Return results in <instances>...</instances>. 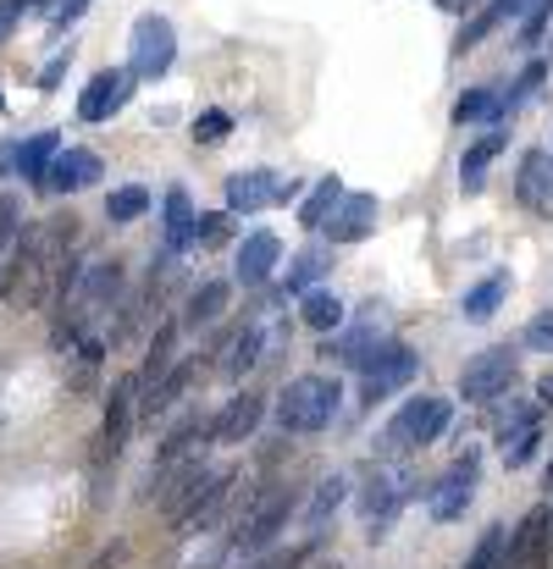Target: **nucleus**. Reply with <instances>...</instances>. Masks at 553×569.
<instances>
[{"label":"nucleus","mask_w":553,"mask_h":569,"mask_svg":"<svg viewBox=\"0 0 553 569\" xmlns=\"http://www.w3.org/2000/svg\"><path fill=\"white\" fill-rule=\"evenodd\" d=\"M338 403H344V392H338L333 377H299V381H288L283 398H277V426L294 431V437L327 431L333 415H338Z\"/></svg>","instance_id":"f257e3e1"},{"label":"nucleus","mask_w":553,"mask_h":569,"mask_svg":"<svg viewBox=\"0 0 553 569\" xmlns=\"http://www.w3.org/2000/svg\"><path fill=\"white\" fill-rule=\"evenodd\" d=\"M448 415H454V403L448 398H437V392H421V398H409L393 420H387V431H382V453H409V448H432L443 431H448Z\"/></svg>","instance_id":"f03ea898"},{"label":"nucleus","mask_w":553,"mask_h":569,"mask_svg":"<svg viewBox=\"0 0 553 569\" xmlns=\"http://www.w3.org/2000/svg\"><path fill=\"white\" fill-rule=\"evenodd\" d=\"M172 61H178V28L161 11H145L134 22V39H128V72L145 78V83H156V78L172 72Z\"/></svg>","instance_id":"7ed1b4c3"},{"label":"nucleus","mask_w":553,"mask_h":569,"mask_svg":"<svg viewBox=\"0 0 553 569\" xmlns=\"http://www.w3.org/2000/svg\"><path fill=\"white\" fill-rule=\"evenodd\" d=\"M355 371H361V398H366V403H382L387 392H398L404 381L421 371V360H415L409 343H376Z\"/></svg>","instance_id":"20e7f679"},{"label":"nucleus","mask_w":553,"mask_h":569,"mask_svg":"<svg viewBox=\"0 0 553 569\" xmlns=\"http://www.w3.org/2000/svg\"><path fill=\"white\" fill-rule=\"evenodd\" d=\"M521 377V360H515V349H487V355H476L465 371H460V398L465 403H493V398H504L510 387Z\"/></svg>","instance_id":"39448f33"},{"label":"nucleus","mask_w":553,"mask_h":569,"mask_svg":"<svg viewBox=\"0 0 553 569\" xmlns=\"http://www.w3.org/2000/svg\"><path fill=\"white\" fill-rule=\"evenodd\" d=\"M288 515H294V498H288L283 487L266 492V498L238 520V542H233V548H238V553H266V548L277 542V531L288 526Z\"/></svg>","instance_id":"423d86ee"},{"label":"nucleus","mask_w":553,"mask_h":569,"mask_svg":"<svg viewBox=\"0 0 553 569\" xmlns=\"http://www.w3.org/2000/svg\"><path fill=\"white\" fill-rule=\"evenodd\" d=\"M476 476H482V459H476V453L454 459V465L437 476V487H432V503H426L437 526H448V520H460V515H465V503H471V492H476Z\"/></svg>","instance_id":"0eeeda50"},{"label":"nucleus","mask_w":553,"mask_h":569,"mask_svg":"<svg viewBox=\"0 0 553 569\" xmlns=\"http://www.w3.org/2000/svg\"><path fill=\"white\" fill-rule=\"evenodd\" d=\"M128 94H134V72L106 67V72H95V78L83 83V94H78V117H83V122H106V117H117V111L128 106Z\"/></svg>","instance_id":"6e6552de"},{"label":"nucleus","mask_w":553,"mask_h":569,"mask_svg":"<svg viewBox=\"0 0 553 569\" xmlns=\"http://www.w3.org/2000/svg\"><path fill=\"white\" fill-rule=\"evenodd\" d=\"M139 392H145V381H139V377H122L117 387H111V398H106V431H100V448H106L111 459L122 453V442H128V431H134Z\"/></svg>","instance_id":"1a4fd4ad"},{"label":"nucleus","mask_w":553,"mask_h":569,"mask_svg":"<svg viewBox=\"0 0 553 569\" xmlns=\"http://www.w3.org/2000/svg\"><path fill=\"white\" fill-rule=\"evenodd\" d=\"M409 492H415V481H404V476H393V470H376V476L366 481V498H361L371 531H387V526H393V515L409 503Z\"/></svg>","instance_id":"9d476101"},{"label":"nucleus","mask_w":553,"mask_h":569,"mask_svg":"<svg viewBox=\"0 0 553 569\" xmlns=\"http://www.w3.org/2000/svg\"><path fill=\"white\" fill-rule=\"evenodd\" d=\"M376 216H382L376 193H344L338 210L327 216V238H333V249H338V243H361V238H371Z\"/></svg>","instance_id":"9b49d317"},{"label":"nucleus","mask_w":553,"mask_h":569,"mask_svg":"<svg viewBox=\"0 0 553 569\" xmlns=\"http://www.w3.org/2000/svg\"><path fill=\"white\" fill-rule=\"evenodd\" d=\"M100 183V156L89 150H56L50 172H45V189L50 193H83Z\"/></svg>","instance_id":"f8f14e48"},{"label":"nucleus","mask_w":553,"mask_h":569,"mask_svg":"<svg viewBox=\"0 0 553 569\" xmlns=\"http://www.w3.org/2000/svg\"><path fill=\"white\" fill-rule=\"evenodd\" d=\"M515 199L537 216H553V156L549 150H532L521 161V178H515Z\"/></svg>","instance_id":"ddd939ff"},{"label":"nucleus","mask_w":553,"mask_h":569,"mask_svg":"<svg viewBox=\"0 0 553 569\" xmlns=\"http://www.w3.org/2000/svg\"><path fill=\"white\" fill-rule=\"evenodd\" d=\"M277 260H283V238H277V232H249V238L238 243V282H244V288H260V282L277 271Z\"/></svg>","instance_id":"4468645a"},{"label":"nucleus","mask_w":553,"mask_h":569,"mask_svg":"<svg viewBox=\"0 0 553 569\" xmlns=\"http://www.w3.org/2000/svg\"><path fill=\"white\" fill-rule=\"evenodd\" d=\"M260 420H266V398H260V392H238V398L210 420V437H216V442H244V437H255Z\"/></svg>","instance_id":"2eb2a0df"},{"label":"nucleus","mask_w":553,"mask_h":569,"mask_svg":"<svg viewBox=\"0 0 553 569\" xmlns=\"http://www.w3.org/2000/svg\"><path fill=\"white\" fill-rule=\"evenodd\" d=\"M549 526H553L549 503H543V509H532V515L521 520V531H510V548H504V569L537 565V559H543V542H549Z\"/></svg>","instance_id":"dca6fc26"},{"label":"nucleus","mask_w":553,"mask_h":569,"mask_svg":"<svg viewBox=\"0 0 553 569\" xmlns=\"http://www.w3.org/2000/svg\"><path fill=\"white\" fill-rule=\"evenodd\" d=\"M205 487H210V476H205V465H199V459H184V465H178V470H172V476L161 481V509L184 520L188 509L199 503V492H205Z\"/></svg>","instance_id":"f3484780"},{"label":"nucleus","mask_w":553,"mask_h":569,"mask_svg":"<svg viewBox=\"0 0 553 569\" xmlns=\"http://www.w3.org/2000/svg\"><path fill=\"white\" fill-rule=\"evenodd\" d=\"M277 189H283V178L277 172H233L227 178V210H266V204H277Z\"/></svg>","instance_id":"a211bd4d"},{"label":"nucleus","mask_w":553,"mask_h":569,"mask_svg":"<svg viewBox=\"0 0 553 569\" xmlns=\"http://www.w3.org/2000/svg\"><path fill=\"white\" fill-rule=\"evenodd\" d=\"M504 156V133L493 128V133H482L471 150H465V161H460V189L465 193H482L487 189V167Z\"/></svg>","instance_id":"6ab92c4d"},{"label":"nucleus","mask_w":553,"mask_h":569,"mask_svg":"<svg viewBox=\"0 0 553 569\" xmlns=\"http://www.w3.org/2000/svg\"><path fill=\"white\" fill-rule=\"evenodd\" d=\"M327 271H333V249H327V243H310V249H299V254L288 260V277H283V288L305 299V293H310V288H316Z\"/></svg>","instance_id":"aec40b11"},{"label":"nucleus","mask_w":553,"mask_h":569,"mask_svg":"<svg viewBox=\"0 0 553 569\" xmlns=\"http://www.w3.org/2000/svg\"><path fill=\"white\" fill-rule=\"evenodd\" d=\"M233 487H238V476L233 470H221V476H210V487L199 492V503L184 515V531L194 537V531H205V526H216V515L227 509V498H233Z\"/></svg>","instance_id":"412c9836"},{"label":"nucleus","mask_w":553,"mask_h":569,"mask_svg":"<svg viewBox=\"0 0 553 569\" xmlns=\"http://www.w3.org/2000/svg\"><path fill=\"white\" fill-rule=\"evenodd\" d=\"M227 305H233V282H199V288L188 293L184 321L188 327H210L216 316H227Z\"/></svg>","instance_id":"4be33fe9"},{"label":"nucleus","mask_w":553,"mask_h":569,"mask_svg":"<svg viewBox=\"0 0 553 569\" xmlns=\"http://www.w3.org/2000/svg\"><path fill=\"white\" fill-rule=\"evenodd\" d=\"M56 150H61V133H33V139H22V150H17V172H22L28 183L45 189V172H50Z\"/></svg>","instance_id":"5701e85b"},{"label":"nucleus","mask_w":553,"mask_h":569,"mask_svg":"<svg viewBox=\"0 0 553 569\" xmlns=\"http://www.w3.org/2000/svg\"><path fill=\"white\" fill-rule=\"evenodd\" d=\"M188 381H194V366H172L167 377L156 381V387H145V403H139V415L145 420H156V415H167L178 398L188 392Z\"/></svg>","instance_id":"b1692460"},{"label":"nucleus","mask_w":553,"mask_h":569,"mask_svg":"<svg viewBox=\"0 0 553 569\" xmlns=\"http://www.w3.org/2000/svg\"><path fill=\"white\" fill-rule=\"evenodd\" d=\"M510 299V271H493L487 282H476L471 293H465V321H487V316H498V305Z\"/></svg>","instance_id":"393cba45"},{"label":"nucleus","mask_w":553,"mask_h":569,"mask_svg":"<svg viewBox=\"0 0 553 569\" xmlns=\"http://www.w3.org/2000/svg\"><path fill=\"white\" fill-rule=\"evenodd\" d=\"M161 216H167V249H188L194 243V204H188L184 189H167V199H161Z\"/></svg>","instance_id":"a878e982"},{"label":"nucleus","mask_w":553,"mask_h":569,"mask_svg":"<svg viewBox=\"0 0 553 569\" xmlns=\"http://www.w3.org/2000/svg\"><path fill=\"white\" fill-rule=\"evenodd\" d=\"M299 316H305L310 332H338V327H344V305H338V293H327V288H310V293L299 299Z\"/></svg>","instance_id":"bb28decb"},{"label":"nucleus","mask_w":553,"mask_h":569,"mask_svg":"<svg viewBox=\"0 0 553 569\" xmlns=\"http://www.w3.org/2000/svg\"><path fill=\"white\" fill-rule=\"evenodd\" d=\"M504 117V94H493V89H465L460 100H454V122L460 128H471V122H498Z\"/></svg>","instance_id":"cd10ccee"},{"label":"nucleus","mask_w":553,"mask_h":569,"mask_svg":"<svg viewBox=\"0 0 553 569\" xmlns=\"http://www.w3.org/2000/svg\"><path fill=\"white\" fill-rule=\"evenodd\" d=\"M338 199H344V183H338V178H322L316 193L299 204V227H327V216L338 210Z\"/></svg>","instance_id":"c85d7f7f"},{"label":"nucleus","mask_w":553,"mask_h":569,"mask_svg":"<svg viewBox=\"0 0 553 569\" xmlns=\"http://www.w3.org/2000/svg\"><path fill=\"white\" fill-rule=\"evenodd\" d=\"M172 349H178V327L167 321L161 332H156V343H150V355H145V371H139V381L145 387H156V381L172 371Z\"/></svg>","instance_id":"c756f323"},{"label":"nucleus","mask_w":553,"mask_h":569,"mask_svg":"<svg viewBox=\"0 0 553 569\" xmlns=\"http://www.w3.org/2000/svg\"><path fill=\"white\" fill-rule=\"evenodd\" d=\"M145 210H150V189H139V183H122V189H111V199H106V216H111L117 227L139 221Z\"/></svg>","instance_id":"7c9ffc66"},{"label":"nucleus","mask_w":553,"mask_h":569,"mask_svg":"<svg viewBox=\"0 0 553 569\" xmlns=\"http://www.w3.org/2000/svg\"><path fill=\"white\" fill-rule=\"evenodd\" d=\"M498 22H510V11H504L498 0H493V6H482V17H476V22H471V28L454 39V50H460V56H471V50H476V44H482V39L498 28Z\"/></svg>","instance_id":"2f4dec72"},{"label":"nucleus","mask_w":553,"mask_h":569,"mask_svg":"<svg viewBox=\"0 0 553 569\" xmlns=\"http://www.w3.org/2000/svg\"><path fill=\"white\" fill-rule=\"evenodd\" d=\"M260 327H244V338H233V349H227V377H244L249 366H260Z\"/></svg>","instance_id":"473e14b6"},{"label":"nucleus","mask_w":553,"mask_h":569,"mask_svg":"<svg viewBox=\"0 0 553 569\" xmlns=\"http://www.w3.org/2000/svg\"><path fill=\"white\" fill-rule=\"evenodd\" d=\"M504 548H510V531H504V526H487L465 569H504Z\"/></svg>","instance_id":"72a5a7b5"},{"label":"nucleus","mask_w":553,"mask_h":569,"mask_svg":"<svg viewBox=\"0 0 553 569\" xmlns=\"http://www.w3.org/2000/svg\"><path fill=\"white\" fill-rule=\"evenodd\" d=\"M194 442H199V448H205V442H216V437H210V426L188 420L184 431H172V437H167V448H161V465H178L184 453H194Z\"/></svg>","instance_id":"f704fd0d"},{"label":"nucleus","mask_w":553,"mask_h":569,"mask_svg":"<svg viewBox=\"0 0 553 569\" xmlns=\"http://www.w3.org/2000/svg\"><path fill=\"white\" fill-rule=\"evenodd\" d=\"M537 442H543V431H537V426H526V431H515V437H504V465H510V470H521V465H532V453H537Z\"/></svg>","instance_id":"c9c22d12"},{"label":"nucleus","mask_w":553,"mask_h":569,"mask_svg":"<svg viewBox=\"0 0 553 569\" xmlns=\"http://www.w3.org/2000/svg\"><path fill=\"white\" fill-rule=\"evenodd\" d=\"M344 492H349V481H344V476H327V481L316 487V503H310V526H322V520H327V515H333V509L344 503Z\"/></svg>","instance_id":"e433bc0d"},{"label":"nucleus","mask_w":553,"mask_h":569,"mask_svg":"<svg viewBox=\"0 0 553 569\" xmlns=\"http://www.w3.org/2000/svg\"><path fill=\"white\" fill-rule=\"evenodd\" d=\"M537 409H543V403H526V398H510V409L498 415V437H515V431H526V426H537Z\"/></svg>","instance_id":"4c0bfd02"},{"label":"nucleus","mask_w":553,"mask_h":569,"mask_svg":"<svg viewBox=\"0 0 553 569\" xmlns=\"http://www.w3.org/2000/svg\"><path fill=\"white\" fill-rule=\"evenodd\" d=\"M549 17H553V0H526V11H521V44H537L543 28H549Z\"/></svg>","instance_id":"58836bf2"},{"label":"nucleus","mask_w":553,"mask_h":569,"mask_svg":"<svg viewBox=\"0 0 553 569\" xmlns=\"http://www.w3.org/2000/svg\"><path fill=\"white\" fill-rule=\"evenodd\" d=\"M227 133H233V117H227V111H199V117H194V139H199V144H221Z\"/></svg>","instance_id":"ea45409f"},{"label":"nucleus","mask_w":553,"mask_h":569,"mask_svg":"<svg viewBox=\"0 0 553 569\" xmlns=\"http://www.w3.org/2000/svg\"><path fill=\"white\" fill-rule=\"evenodd\" d=\"M543 78H549V67H543V61H532V67L521 72V83H515V89L504 94V111H515V106H526V100L537 94V83H543Z\"/></svg>","instance_id":"a19ab883"},{"label":"nucleus","mask_w":553,"mask_h":569,"mask_svg":"<svg viewBox=\"0 0 553 569\" xmlns=\"http://www.w3.org/2000/svg\"><path fill=\"white\" fill-rule=\"evenodd\" d=\"M227 221H233L227 210H210V216H199V221H194V243H205V249H210V243H221V238H227Z\"/></svg>","instance_id":"79ce46f5"},{"label":"nucleus","mask_w":553,"mask_h":569,"mask_svg":"<svg viewBox=\"0 0 553 569\" xmlns=\"http://www.w3.org/2000/svg\"><path fill=\"white\" fill-rule=\"evenodd\" d=\"M22 11H28V0H0V44L11 39V28L22 22Z\"/></svg>","instance_id":"37998d69"},{"label":"nucleus","mask_w":553,"mask_h":569,"mask_svg":"<svg viewBox=\"0 0 553 569\" xmlns=\"http://www.w3.org/2000/svg\"><path fill=\"white\" fill-rule=\"evenodd\" d=\"M526 343H532V349H553V310L549 316H537V321L526 327Z\"/></svg>","instance_id":"c03bdc74"},{"label":"nucleus","mask_w":553,"mask_h":569,"mask_svg":"<svg viewBox=\"0 0 553 569\" xmlns=\"http://www.w3.org/2000/svg\"><path fill=\"white\" fill-rule=\"evenodd\" d=\"M67 61H72V50H61V56H56V61H50V67L39 72V89H56V83L67 78Z\"/></svg>","instance_id":"a18cd8bd"},{"label":"nucleus","mask_w":553,"mask_h":569,"mask_svg":"<svg viewBox=\"0 0 553 569\" xmlns=\"http://www.w3.org/2000/svg\"><path fill=\"white\" fill-rule=\"evenodd\" d=\"M83 11H89V0H61V6H56V28H67V22H78Z\"/></svg>","instance_id":"49530a36"},{"label":"nucleus","mask_w":553,"mask_h":569,"mask_svg":"<svg viewBox=\"0 0 553 569\" xmlns=\"http://www.w3.org/2000/svg\"><path fill=\"white\" fill-rule=\"evenodd\" d=\"M122 553H128V548L117 542V548H106V553H100V559H95L89 569H117V565H122Z\"/></svg>","instance_id":"de8ad7c7"},{"label":"nucleus","mask_w":553,"mask_h":569,"mask_svg":"<svg viewBox=\"0 0 553 569\" xmlns=\"http://www.w3.org/2000/svg\"><path fill=\"white\" fill-rule=\"evenodd\" d=\"M537 403H543V409H553V371L537 381Z\"/></svg>","instance_id":"09e8293b"},{"label":"nucleus","mask_w":553,"mask_h":569,"mask_svg":"<svg viewBox=\"0 0 553 569\" xmlns=\"http://www.w3.org/2000/svg\"><path fill=\"white\" fill-rule=\"evenodd\" d=\"M288 199H299V183H294V178H283V189H277V204H288Z\"/></svg>","instance_id":"8fccbe9b"},{"label":"nucleus","mask_w":553,"mask_h":569,"mask_svg":"<svg viewBox=\"0 0 553 569\" xmlns=\"http://www.w3.org/2000/svg\"><path fill=\"white\" fill-rule=\"evenodd\" d=\"M543 487H549V492H553V459H549V470H543Z\"/></svg>","instance_id":"3c124183"},{"label":"nucleus","mask_w":553,"mask_h":569,"mask_svg":"<svg viewBox=\"0 0 553 569\" xmlns=\"http://www.w3.org/2000/svg\"><path fill=\"white\" fill-rule=\"evenodd\" d=\"M28 6H50V0H28Z\"/></svg>","instance_id":"603ef678"}]
</instances>
